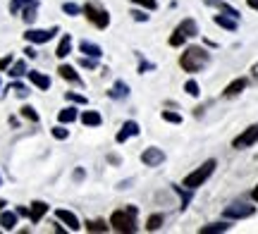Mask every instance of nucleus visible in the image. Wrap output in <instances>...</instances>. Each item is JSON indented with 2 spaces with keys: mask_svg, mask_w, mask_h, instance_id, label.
Segmentation results:
<instances>
[{
  "mask_svg": "<svg viewBox=\"0 0 258 234\" xmlns=\"http://www.w3.org/2000/svg\"><path fill=\"white\" fill-rule=\"evenodd\" d=\"M208 62H211V53L201 46H189L184 53L179 55V67H182L184 72H189V74L201 72Z\"/></svg>",
  "mask_w": 258,
  "mask_h": 234,
  "instance_id": "1",
  "label": "nucleus"
},
{
  "mask_svg": "<svg viewBox=\"0 0 258 234\" xmlns=\"http://www.w3.org/2000/svg\"><path fill=\"white\" fill-rule=\"evenodd\" d=\"M110 227L120 234L137 232V206H127L110 215Z\"/></svg>",
  "mask_w": 258,
  "mask_h": 234,
  "instance_id": "2",
  "label": "nucleus"
},
{
  "mask_svg": "<svg viewBox=\"0 0 258 234\" xmlns=\"http://www.w3.org/2000/svg\"><path fill=\"white\" fill-rule=\"evenodd\" d=\"M215 168H218V163H215V158L206 160V163H203L201 168H196L194 172H189V175H186L182 184H184L186 189H191V191H194V189H199V187H203V184L208 182V177H211L213 172H215Z\"/></svg>",
  "mask_w": 258,
  "mask_h": 234,
  "instance_id": "3",
  "label": "nucleus"
},
{
  "mask_svg": "<svg viewBox=\"0 0 258 234\" xmlns=\"http://www.w3.org/2000/svg\"><path fill=\"white\" fill-rule=\"evenodd\" d=\"M199 36V24H196V19H182L179 24H177V29L172 31V36L167 38V43L172 48H179L186 43V38H194Z\"/></svg>",
  "mask_w": 258,
  "mask_h": 234,
  "instance_id": "4",
  "label": "nucleus"
},
{
  "mask_svg": "<svg viewBox=\"0 0 258 234\" xmlns=\"http://www.w3.org/2000/svg\"><path fill=\"white\" fill-rule=\"evenodd\" d=\"M84 15H86V19L91 22L93 27H98V29H105L110 24V12L103 8L101 3H96V0H89L84 5Z\"/></svg>",
  "mask_w": 258,
  "mask_h": 234,
  "instance_id": "5",
  "label": "nucleus"
},
{
  "mask_svg": "<svg viewBox=\"0 0 258 234\" xmlns=\"http://www.w3.org/2000/svg\"><path fill=\"white\" fill-rule=\"evenodd\" d=\"M256 143H258V122H256V124H251V127H246L239 136H234V139H232V148L244 150V148L256 146Z\"/></svg>",
  "mask_w": 258,
  "mask_h": 234,
  "instance_id": "6",
  "label": "nucleus"
},
{
  "mask_svg": "<svg viewBox=\"0 0 258 234\" xmlns=\"http://www.w3.org/2000/svg\"><path fill=\"white\" fill-rule=\"evenodd\" d=\"M256 213V206H251V203H230V206L222 210V217H227V220H244V217H251Z\"/></svg>",
  "mask_w": 258,
  "mask_h": 234,
  "instance_id": "7",
  "label": "nucleus"
},
{
  "mask_svg": "<svg viewBox=\"0 0 258 234\" xmlns=\"http://www.w3.org/2000/svg\"><path fill=\"white\" fill-rule=\"evenodd\" d=\"M57 31H60V27H53V29H29L27 34H24V38H27L29 43H48L50 38L55 36Z\"/></svg>",
  "mask_w": 258,
  "mask_h": 234,
  "instance_id": "8",
  "label": "nucleus"
},
{
  "mask_svg": "<svg viewBox=\"0 0 258 234\" xmlns=\"http://www.w3.org/2000/svg\"><path fill=\"white\" fill-rule=\"evenodd\" d=\"M141 163L148 165V168H158V165L165 163V153H163V148H158V146H148L141 153Z\"/></svg>",
  "mask_w": 258,
  "mask_h": 234,
  "instance_id": "9",
  "label": "nucleus"
},
{
  "mask_svg": "<svg viewBox=\"0 0 258 234\" xmlns=\"http://www.w3.org/2000/svg\"><path fill=\"white\" fill-rule=\"evenodd\" d=\"M139 134H141V127H139V122L127 120L124 124H122V129L117 131L115 141H117V143H124L127 139H132V136H139Z\"/></svg>",
  "mask_w": 258,
  "mask_h": 234,
  "instance_id": "10",
  "label": "nucleus"
},
{
  "mask_svg": "<svg viewBox=\"0 0 258 234\" xmlns=\"http://www.w3.org/2000/svg\"><path fill=\"white\" fill-rule=\"evenodd\" d=\"M55 217L60 220V222H64V225H67V229H70V232H77V229L82 227V222H79V217L74 215L72 210H64V208H57V210H55Z\"/></svg>",
  "mask_w": 258,
  "mask_h": 234,
  "instance_id": "11",
  "label": "nucleus"
},
{
  "mask_svg": "<svg viewBox=\"0 0 258 234\" xmlns=\"http://www.w3.org/2000/svg\"><path fill=\"white\" fill-rule=\"evenodd\" d=\"M48 210H50V206H48L46 201H34L31 208H29V220H31V225H38Z\"/></svg>",
  "mask_w": 258,
  "mask_h": 234,
  "instance_id": "12",
  "label": "nucleus"
},
{
  "mask_svg": "<svg viewBox=\"0 0 258 234\" xmlns=\"http://www.w3.org/2000/svg\"><path fill=\"white\" fill-rule=\"evenodd\" d=\"M246 86H249V79H246V76H239V79H234V82H230V84L225 86L222 96H225V98H237Z\"/></svg>",
  "mask_w": 258,
  "mask_h": 234,
  "instance_id": "13",
  "label": "nucleus"
},
{
  "mask_svg": "<svg viewBox=\"0 0 258 234\" xmlns=\"http://www.w3.org/2000/svg\"><path fill=\"white\" fill-rule=\"evenodd\" d=\"M27 76H29V82H31L34 86H36L38 91H48V89H50V76L43 74V72H36V69H29Z\"/></svg>",
  "mask_w": 258,
  "mask_h": 234,
  "instance_id": "14",
  "label": "nucleus"
},
{
  "mask_svg": "<svg viewBox=\"0 0 258 234\" xmlns=\"http://www.w3.org/2000/svg\"><path fill=\"white\" fill-rule=\"evenodd\" d=\"M17 220H19L17 210H3V213H0V227H3L5 232H12V229L17 227Z\"/></svg>",
  "mask_w": 258,
  "mask_h": 234,
  "instance_id": "15",
  "label": "nucleus"
},
{
  "mask_svg": "<svg viewBox=\"0 0 258 234\" xmlns=\"http://www.w3.org/2000/svg\"><path fill=\"white\" fill-rule=\"evenodd\" d=\"M213 22H215L218 27L227 29V31H237V29H239V19L230 17V15H225V12H220V15H215V17H213Z\"/></svg>",
  "mask_w": 258,
  "mask_h": 234,
  "instance_id": "16",
  "label": "nucleus"
},
{
  "mask_svg": "<svg viewBox=\"0 0 258 234\" xmlns=\"http://www.w3.org/2000/svg\"><path fill=\"white\" fill-rule=\"evenodd\" d=\"M57 74L62 76L64 82H72V84L82 86V76L74 72V67H72V65H60V67H57Z\"/></svg>",
  "mask_w": 258,
  "mask_h": 234,
  "instance_id": "17",
  "label": "nucleus"
},
{
  "mask_svg": "<svg viewBox=\"0 0 258 234\" xmlns=\"http://www.w3.org/2000/svg\"><path fill=\"white\" fill-rule=\"evenodd\" d=\"M79 50H82L86 57H96V60H101V55H103V48L98 46V43H91V41H82V43H79Z\"/></svg>",
  "mask_w": 258,
  "mask_h": 234,
  "instance_id": "18",
  "label": "nucleus"
},
{
  "mask_svg": "<svg viewBox=\"0 0 258 234\" xmlns=\"http://www.w3.org/2000/svg\"><path fill=\"white\" fill-rule=\"evenodd\" d=\"M232 225L227 222V217H225V222H211V225H203L199 232L201 234H222V232H230Z\"/></svg>",
  "mask_w": 258,
  "mask_h": 234,
  "instance_id": "19",
  "label": "nucleus"
},
{
  "mask_svg": "<svg viewBox=\"0 0 258 234\" xmlns=\"http://www.w3.org/2000/svg\"><path fill=\"white\" fill-rule=\"evenodd\" d=\"M108 96H110L112 101H122V98H127L129 96V86L122 82V79H117L115 84H112V89L108 91Z\"/></svg>",
  "mask_w": 258,
  "mask_h": 234,
  "instance_id": "20",
  "label": "nucleus"
},
{
  "mask_svg": "<svg viewBox=\"0 0 258 234\" xmlns=\"http://www.w3.org/2000/svg\"><path fill=\"white\" fill-rule=\"evenodd\" d=\"M77 117H79V113H77L74 103L62 108V110L57 113V122H60V124H72V122H77Z\"/></svg>",
  "mask_w": 258,
  "mask_h": 234,
  "instance_id": "21",
  "label": "nucleus"
},
{
  "mask_svg": "<svg viewBox=\"0 0 258 234\" xmlns=\"http://www.w3.org/2000/svg\"><path fill=\"white\" fill-rule=\"evenodd\" d=\"M70 53H72V36H70V34H64V36L60 38L57 48H55V55L62 60V57H67Z\"/></svg>",
  "mask_w": 258,
  "mask_h": 234,
  "instance_id": "22",
  "label": "nucleus"
},
{
  "mask_svg": "<svg viewBox=\"0 0 258 234\" xmlns=\"http://www.w3.org/2000/svg\"><path fill=\"white\" fill-rule=\"evenodd\" d=\"M101 122L103 117L96 110H84L82 113V124L84 127H101Z\"/></svg>",
  "mask_w": 258,
  "mask_h": 234,
  "instance_id": "23",
  "label": "nucleus"
},
{
  "mask_svg": "<svg viewBox=\"0 0 258 234\" xmlns=\"http://www.w3.org/2000/svg\"><path fill=\"white\" fill-rule=\"evenodd\" d=\"M29 69H27V62L24 60H17V62H12L10 65V69H8V74L12 76V79H19V76H24Z\"/></svg>",
  "mask_w": 258,
  "mask_h": 234,
  "instance_id": "24",
  "label": "nucleus"
},
{
  "mask_svg": "<svg viewBox=\"0 0 258 234\" xmlns=\"http://www.w3.org/2000/svg\"><path fill=\"white\" fill-rule=\"evenodd\" d=\"M84 227H86V232H110L112 227L105 225L103 220H86L84 222Z\"/></svg>",
  "mask_w": 258,
  "mask_h": 234,
  "instance_id": "25",
  "label": "nucleus"
},
{
  "mask_svg": "<svg viewBox=\"0 0 258 234\" xmlns=\"http://www.w3.org/2000/svg\"><path fill=\"white\" fill-rule=\"evenodd\" d=\"M165 222V215L163 213H156V215H148L146 220V232H156V229H160V225Z\"/></svg>",
  "mask_w": 258,
  "mask_h": 234,
  "instance_id": "26",
  "label": "nucleus"
},
{
  "mask_svg": "<svg viewBox=\"0 0 258 234\" xmlns=\"http://www.w3.org/2000/svg\"><path fill=\"white\" fill-rule=\"evenodd\" d=\"M36 10H38V0H34L31 5H27V8L22 10V12H24L22 19H24L27 24H34V22H36Z\"/></svg>",
  "mask_w": 258,
  "mask_h": 234,
  "instance_id": "27",
  "label": "nucleus"
},
{
  "mask_svg": "<svg viewBox=\"0 0 258 234\" xmlns=\"http://www.w3.org/2000/svg\"><path fill=\"white\" fill-rule=\"evenodd\" d=\"M172 189L182 196V210H184V208L189 206V201H191V189H186L184 191V184H182V187H179V184H172Z\"/></svg>",
  "mask_w": 258,
  "mask_h": 234,
  "instance_id": "28",
  "label": "nucleus"
},
{
  "mask_svg": "<svg viewBox=\"0 0 258 234\" xmlns=\"http://www.w3.org/2000/svg\"><path fill=\"white\" fill-rule=\"evenodd\" d=\"M34 0H10V15H19L22 10L27 8V5H31Z\"/></svg>",
  "mask_w": 258,
  "mask_h": 234,
  "instance_id": "29",
  "label": "nucleus"
},
{
  "mask_svg": "<svg viewBox=\"0 0 258 234\" xmlns=\"http://www.w3.org/2000/svg\"><path fill=\"white\" fill-rule=\"evenodd\" d=\"M62 12L70 17H77V15H84V8H79L77 3H62Z\"/></svg>",
  "mask_w": 258,
  "mask_h": 234,
  "instance_id": "30",
  "label": "nucleus"
},
{
  "mask_svg": "<svg viewBox=\"0 0 258 234\" xmlns=\"http://www.w3.org/2000/svg\"><path fill=\"white\" fill-rule=\"evenodd\" d=\"M184 91L191 96V98H199V96H201V86H199L196 79H189V82L184 84Z\"/></svg>",
  "mask_w": 258,
  "mask_h": 234,
  "instance_id": "31",
  "label": "nucleus"
},
{
  "mask_svg": "<svg viewBox=\"0 0 258 234\" xmlns=\"http://www.w3.org/2000/svg\"><path fill=\"white\" fill-rule=\"evenodd\" d=\"M19 115H22L24 120H29V122H38V120H41V117H38V113L31 108V105H24V108L19 110Z\"/></svg>",
  "mask_w": 258,
  "mask_h": 234,
  "instance_id": "32",
  "label": "nucleus"
},
{
  "mask_svg": "<svg viewBox=\"0 0 258 234\" xmlns=\"http://www.w3.org/2000/svg\"><path fill=\"white\" fill-rule=\"evenodd\" d=\"M160 117H163L165 122H170V124H182V115L172 113V110H163V113H160Z\"/></svg>",
  "mask_w": 258,
  "mask_h": 234,
  "instance_id": "33",
  "label": "nucleus"
},
{
  "mask_svg": "<svg viewBox=\"0 0 258 234\" xmlns=\"http://www.w3.org/2000/svg\"><path fill=\"white\" fill-rule=\"evenodd\" d=\"M50 134H53V139L64 141L67 136H70V129H64V124H57V127H53V129H50Z\"/></svg>",
  "mask_w": 258,
  "mask_h": 234,
  "instance_id": "34",
  "label": "nucleus"
},
{
  "mask_svg": "<svg viewBox=\"0 0 258 234\" xmlns=\"http://www.w3.org/2000/svg\"><path fill=\"white\" fill-rule=\"evenodd\" d=\"M218 8H220V12H225V15H230V17H234V19H239L241 15H239V10L237 8H232L230 3H225V0H222L220 5H218Z\"/></svg>",
  "mask_w": 258,
  "mask_h": 234,
  "instance_id": "35",
  "label": "nucleus"
},
{
  "mask_svg": "<svg viewBox=\"0 0 258 234\" xmlns=\"http://www.w3.org/2000/svg\"><path fill=\"white\" fill-rule=\"evenodd\" d=\"M64 98H67L70 103H74V105H86L89 103V101H86V96H79V94H74V91H67Z\"/></svg>",
  "mask_w": 258,
  "mask_h": 234,
  "instance_id": "36",
  "label": "nucleus"
},
{
  "mask_svg": "<svg viewBox=\"0 0 258 234\" xmlns=\"http://www.w3.org/2000/svg\"><path fill=\"white\" fill-rule=\"evenodd\" d=\"M10 89H12V91H15L19 98H27V96H29V89L22 84V82H12V86H10Z\"/></svg>",
  "mask_w": 258,
  "mask_h": 234,
  "instance_id": "37",
  "label": "nucleus"
},
{
  "mask_svg": "<svg viewBox=\"0 0 258 234\" xmlns=\"http://www.w3.org/2000/svg\"><path fill=\"white\" fill-rule=\"evenodd\" d=\"M79 65H82L84 69H96V67H98V60H96V57H86V55H84L82 60H79Z\"/></svg>",
  "mask_w": 258,
  "mask_h": 234,
  "instance_id": "38",
  "label": "nucleus"
},
{
  "mask_svg": "<svg viewBox=\"0 0 258 234\" xmlns=\"http://www.w3.org/2000/svg\"><path fill=\"white\" fill-rule=\"evenodd\" d=\"M129 15L134 17V22H148V17H151V15H148L146 10H132Z\"/></svg>",
  "mask_w": 258,
  "mask_h": 234,
  "instance_id": "39",
  "label": "nucleus"
},
{
  "mask_svg": "<svg viewBox=\"0 0 258 234\" xmlns=\"http://www.w3.org/2000/svg\"><path fill=\"white\" fill-rule=\"evenodd\" d=\"M134 5H141V8L146 10H156L158 8V0H132Z\"/></svg>",
  "mask_w": 258,
  "mask_h": 234,
  "instance_id": "40",
  "label": "nucleus"
},
{
  "mask_svg": "<svg viewBox=\"0 0 258 234\" xmlns=\"http://www.w3.org/2000/svg\"><path fill=\"white\" fill-rule=\"evenodd\" d=\"M12 62H15V55H5V57H0V69H3V72H8Z\"/></svg>",
  "mask_w": 258,
  "mask_h": 234,
  "instance_id": "41",
  "label": "nucleus"
},
{
  "mask_svg": "<svg viewBox=\"0 0 258 234\" xmlns=\"http://www.w3.org/2000/svg\"><path fill=\"white\" fill-rule=\"evenodd\" d=\"M139 57H141V55H139ZM153 67H156L153 62H146V60L141 57V62H139V74H146L148 69H153Z\"/></svg>",
  "mask_w": 258,
  "mask_h": 234,
  "instance_id": "42",
  "label": "nucleus"
},
{
  "mask_svg": "<svg viewBox=\"0 0 258 234\" xmlns=\"http://www.w3.org/2000/svg\"><path fill=\"white\" fill-rule=\"evenodd\" d=\"M24 55H27V57H29V60H34V57H36V55H38V53H36V48H31V46H27V48H24Z\"/></svg>",
  "mask_w": 258,
  "mask_h": 234,
  "instance_id": "43",
  "label": "nucleus"
},
{
  "mask_svg": "<svg viewBox=\"0 0 258 234\" xmlns=\"http://www.w3.org/2000/svg\"><path fill=\"white\" fill-rule=\"evenodd\" d=\"M74 179H77V182H82V179H84V170L82 168H77V172H74Z\"/></svg>",
  "mask_w": 258,
  "mask_h": 234,
  "instance_id": "44",
  "label": "nucleus"
},
{
  "mask_svg": "<svg viewBox=\"0 0 258 234\" xmlns=\"http://www.w3.org/2000/svg\"><path fill=\"white\" fill-rule=\"evenodd\" d=\"M17 215H27V217H29V208L19 206V208H17Z\"/></svg>",
  "mask_w": 258,
  "mask_h": 234,
  "instance_id": "45",
  "label": "nucleus"
},
{
  "mask_svg": "<svg viewBox=\"0 0 258 234\" xmlns=\"http://www.w3.org/2000/svg\"><path fill=\"white\" fill-rule=\"evenodd\" d=\"M246 5H249L251 10H256V12H258V0H246Z\"/></svg>",
  "mask_w": 258,
  "mask_h": 234,
  "instance_id": "46",
  "label": "nucleus"
},
{
  "mask_svg": "<svg viewBox=\"0 0 258 234\" xmlns=\"http://www.w3.org/2000/svg\"><path fill=\"white\" fill-rule=\"evenodd\" d=\"M251 198H253V201H256V203H258V184H256V187H253V191H251Z\"/></svg>",
  "mask_w": 258,
  "mask_h": 234,
  "instance_id": "47",
  "label": "nucleus"
},
{
  "mask_svg": "<svg viewBox=\"0 0 258 234\" xmlns=\"http://www.w3.org/2000/svg\"><path fill=\"white\" fill-rule=\"evenodd\" d=\"M222 0H206V5H220Z\"/></svg>",
  "mask_w": 258,
  "mask_h": 234,
  "instance_id": "48",
  "label": "nucleus"
},
{
  "mask_svg": "<svg viewBox=\"0 0 258 234\" xmlns=\"http://www.w3.org/2000/svg\"><path fill=\"white\" fill-rule=\"evenodd\" d=\"M8 206V203H5V201H3V198H0V213H3V208Z\"/></svg>",
  "mask_w": 258,
  "mask_h": 234,
  "instance_id": "49",
  "label": "nucleus"
},
{
  "mask_svg": "<svg viewBox=\"0 0 258 234\" xmlns=\"http://www.w3.org/2000/svg\"><path fill=\"white\" fill-rule=\"evenodd\" d=\"M0 184H3V175H0Z\"/></svg>",
  "mask_w": 258,
  "mask_h": 234,
  "instance_id": "50",
  "label": "nucleus"
}]
</instances>
